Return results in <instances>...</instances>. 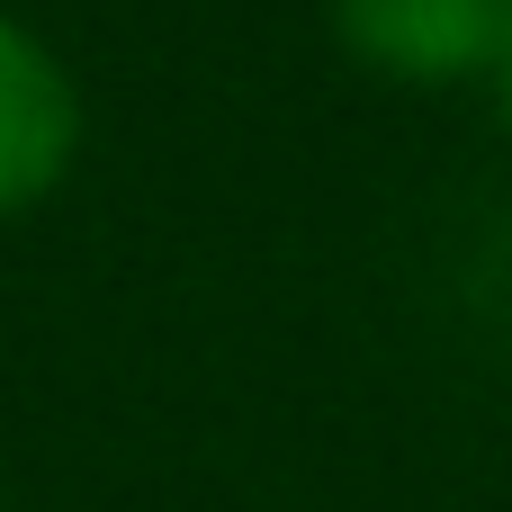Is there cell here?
I'll return each mask as SVG.
<instances>
[{
  "label": "cell",
  "mask_w": 512,
  "mask_h": 512,
  "mask_svg": "<svg viewBox=\"0 0 512 512\" xmlns=\"http://www.w3.org/2000/svg\"><path fill=\"white\" fill-rule=\"evenodd\" d=\"M81 153V90L72 72L45 54V36H27L18 18H0V216L36 207Z\"/></svg>",
  "instance_id": "cell-2"
},
{
  "label": "cell",
  "mask_w": 512,
  "mask_h": 512,
  "mask_svg": "<svg viewBox=\"0 0 512 512\" xmlns=\"http://www.w3.org/2000/svg\"><path fill=\"white\" fill-rule=\"evenodd\" d=\"M486 81H495V99H504V117H512V36H504V54H495V72H486Z\"/></svg>",
  "instance_id": "cell-3"
},
{
  "label": "cell",
  "mask_w": 512,
  "mask_h": 512,
  "mask_svg": "<svg viewBox=\"0 0 512 512\" xmlns=\"http://www.w3.org/2000/svg\"><path fill=\"white\" fill-rule=\"evenodd\" d=\"M324 9L351 63L414 90L486 81L512 36V0H324Z\"/></svg>",
  "instance_id": "cell-1"
}]
</instances>
